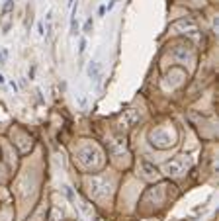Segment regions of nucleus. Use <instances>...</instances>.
<instances>
[{
    "instance_id": "f257e3e1",
    "label": "nucleus",
    "mask_w": 219,
    "mask_h": 221,
    "mask_svg": "<svg viewBox=\"0 0 219 221\" xmlns=\"http://www.w3.org/2000/svg\"><path fill=\"white\" fill-rule=\"evenodd\" d=\"M186 166H188L186 159H184V156H176V159H172V161H168V163L164 164V172L176 176V174H182Z\"/></svg>"
},
{
    "instance_id": "f03ea898",
    "label": "nucleus",
    "mask_w": 219,
    "mask_h": 221,
    "mask_svg": "<svg viewBox=\"0 0 219 221\" xmlns=\"http://www.w3.org/2000/svg\"><path fill=\"white\" fill-rule=\"evenodd\" d=\"M110 192V184L104 178H92L90 180V194L94 198H102Z\"/></svg>"
},
{
    "instance_id": "7ed1b4c3",
    "label": "nucleus",
    "mask_w": 219,
    "mask_h": 221,
    "mask_svg": "<svg viewBox=\"0 0 219 221\" xmlns=\"http://www.w3.org/2000/svg\"><path fill=\"white\" fill-rule=\"evenodd\" d=\"M100 151L98 149H92V147H86V149H82L80 153H78V161L82 164H86V166H90V164H96L100 159Z\"/></svg>"
},
{
    "instance_id": "20e7f679",
    "label": "nucleus",
    "mask_w": 219,
    "mask_h": 221,
    "mask_svg": "<svg viewBox=\"0 0 219 221\" xmlns=\"http://www.w3.org/2000/svg\"><path fill=\"white\" fill-rule=\"evenodd\" d=\"M137 119H139V116H137V112L135 110H125L121 114V117H119V127H125V129H127V127H131V125L135 123Z\"/></svg>"
},
{
    "instance_id": "39448f33",
    "label": "nucleus",
    "mask_w": 219,
    "mask_h": 221,
    "mask_svg": "<svg viewBox=\"0 0 219 221\" xmlns=\"http://www.w3.org/2000/svg\"><path fill=\"white\" fill-rule=\"evenodd\" d=\"M141 170L145 172V176H147V178H151V180L159 176V170H157V166H153V164H149V163H143V164H141Z\"/></svg>"
},
{
    "instance_id": "423d86ee",
    "label": "nucleus",
    "mask_w": 219,
    "mask_h": 221,
    "mask_svg": "<svg viewBox=\"0 0 219 221\" xmlns=\"http://www.w3.org/2000/svg\"><path fill=\"white\" fill-rule=\"evenodd\" d=\"M88 76H90L94 82H98V78H100V63L92 61V65L88 67Z\"/></svg>"
},
{
    "instance_id": "0eeeda50",
    "label": "nucleus",
    "mask_w": 219,
    "mask_h": 221,
    "mask_svg": "<svg viewBox=\"0 0 219 221\" xmlns=\"http://www.w3.org/2000/svg\"><path fill=\"white\" fill-rule=\"evenodd\" d=\"M112 149H114V153L123 151V149H125V139H116V141L112 143Z\"/></svg>"
},
{
    "instance_id": "6e6552de",
    "label": "nucleus",
    "mask_w": 219,
    "mask_h": 221,
    "mask_svg": "<svg viewBox=\"0 0 219 221\" xmlns=\"http://www.w3.org/2000/svg\"><path fill=\"white\" fill-rule=\"evenodd\" d=\"M90 29H92V20H88V22H86V26H84V32L90 33Z\"/></svg>"
},
{
    "instance_id": "1a4fd4ad",
    "label": "nucleus",
    "mask_w": 219,
    "mask_h": 221,
    "mask_svg": "<svg viewBox=\"0 0 219 221\" xmlns=\"http://www.w3.org/2000/svg\"><path fill=\"white\" fill-rule=\"evenodd\" d=\"M84 49H86V39H82V41H80V49H78V53L82 55V53H84Z\"/></svg>"
},
{
    "instance_id": "9d476101",
    "label": "nucleus",
    "mask_w": 219,
    "mask_h": 221,
    "mask_svg": "<svg viewBox=\"0 0 219 221\" xmlns=\"http://www.w3.org/2000/svg\"><path fill=\"white\" fill-rule=\"evenodd\" d=\"M6 55H8L6 51H2V53H0V63H2V61H4V59H6Z\"/></svg>"
},
{
    "instance_id": "9b49d317",
    "label": "nucleus",
    "mask_w": 219,
    "mask_h": 221,
    "mask_svg": "<svg viewBox=\"0 0 219 221\" xmlns=\"http://www.w3.org/2000/svg\"><path fill=\"white\" fill-rule=\"evenodd\" d=\"M37 32H39V35H43V33H45V32H43V26H41V24L37 26Z\"/></svg>"
},
{
    "instance_id": "f8f14e48",
    "label": "nucleus",
    "mask_w": 219,
    "mask_h": 221,
    "mask_svg": "<svg viewBox=\"0 0 219 221\" xmlns=\"http://www.w3.org/2000/svg\"><path fill=\"white\" fill-rule=\"evenodd\" d=\"M0 84H4V76L2 74H0Z\"/></svg>"
}]
</instances>
